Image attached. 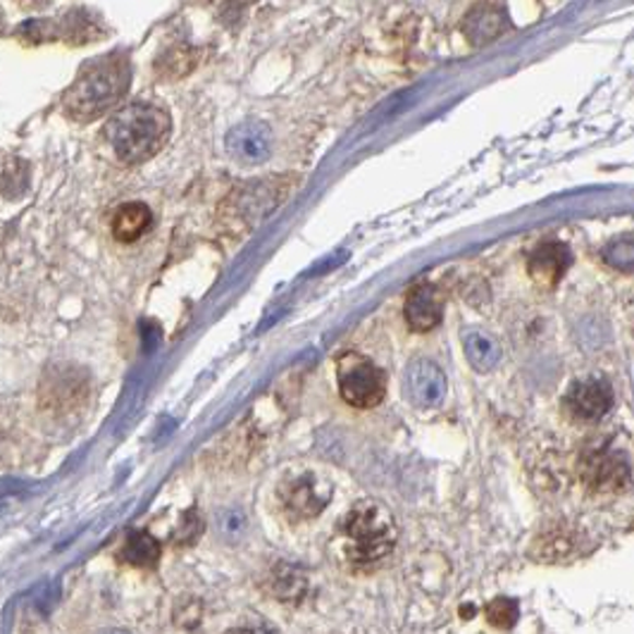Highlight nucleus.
I'll use <instances>...</instances> for the list:
<instances>
[{
    "instance_id": "1",
    "label": "nucleus",
    "mask_w": 634,
    "mask_h": 634,
    "mask_svg": "<svg viewBox=\"0 0 634 634\" xmlns=\"http://www.w3.org/2000/svg\"><path fill=\"white\" fill-rule=\"evenodd\" d=\"M131 84V64L125 52H110L89 62L62 98L64 115L77 122H94L120 103Z\"/></svg>"
},
{
    "instance_id": "2",
    "label": "nucleus",
    "mask_w": 634,
    "mask_h": 634,
    "mask_svg": "<svg viewBox=\"0 0 634 634\" xmlns=\"http://www.w3.org/2000/svg\"><path fill=\"white\" fill-rule=\"evenodd\" d=\"M172 134V120L155 103H129L117 110L103 129L115 157L125 165H141L163 151Z\"/></svg>"
},
{
    "instance_id": "3",
    "label": "nucleus",
    "mask_w": 634,
    "mask_h": 634,
    "mask_svg": "<svg viewBox=\"0 0 634 634\" xmlns=\"http://www.w3.org/2000/svg\"><path fill=\"white\" fill-rule=\"evenodd\" d=\"M341 547L355 565H369L387 559L399 539L394 515L377 501H361L341 520Z\"/></svg>"
},
{
    "instance_id": "4",
    "label": "nucleus",
    "mask_w": 634,
    "mask_h": 634,
    "mask_svg": "<svg viewBox=\"0 0 634 634\" xmlns=\"http://www.w3.org/2000/svg\"><path fill=\"white\" fill-rule=\"evenodd\" d=\"M337 381L339 394L351 408L359 411H369L377 408L387 396V375L385 369L377 367L365 355L347 351L337 361Z\"/></svg>"
},
{
    "instance_id": "5",
    "label": "nucleus",
    "mask_w": 634,
    "mask_h": 634,
    "mask_svg": "<svg viewBox=\"0 0 634 634\" xmlns=\"http://www.w3.org/2000/svg\"><path fill=\"white\" fill-rule=\"evenodd\" d=\"M510 30L513 24L506 5L494 3V0H480L478 5H472L466 12L463 22H460V32L466 34L470 46L494 44L496 38H501Z\"/></svg>"
},
{
    "instance_id": "6",
    "label": "nucleus",
    "mask_w": 634,
    "mask_h": 634,
    "mask_svg": "<svg viewBox=\"0 0 634 634\" xmlns=\"http://www.w3.org/2000/svg\"><path fill=\"white\" fill-rule=\"evenodd\" d=\"M613 401H615V396L609 381L597 379V377L575 381L565 396L567 411H571L577 420H585V422L601 420L613 408Z\"/></svg>"
},
{
    "instance_id": "7",
    "label": "nucleus",
    "mask_w": 634,
    "mask_h": 634,
    "mask_svg": "<svg viewBox=\"0 0 634 634\" xmlns=\"http://www.w3.org/2000/svg\"><path fill=\"white\" fill-rule=\"evenodd\" d=\"M446 375L432 361H413L406 373V391L420 408H437L446 399Z\"/></svg>"
},
{
    "instance_id": "8",
    "label": "nucleus",
    "mask_w": 634,
    "mask_h": 634,
    "mask_svg": "<svg viewBox=\"0 0 634 634\" xmlns=\"http://www.w3.org/2000/svg\"><path fill=\"white\" fill-rule=\"evenodd\" d=\"M403 315L413 332H432L444 317V298L434 284H418L406 296Z\"/></svg>"
},
{
    "instance_id": "9",
    "label": "nucleus",
    "mask_w": 634,
    "mask_h": 634,
    "mask_svg": "<svg viewBox=\"0 0 634 634\" xmlns=\"http://www.w3.org/2000/svg\"><path fill=\"white\" fill-rule=\"evenodd\" d=\"M227 151L242 165L266 163L272 151L270 129L262 122H244L234 127L227 137Z\"/></svg>"
},
{
    "instance_id": "10",
    "label": "nucleus",
    "mask_w": 634,
    "mask_h": 634,
    "mask_svg": "<svg viewBox=\"0 0 634 634\" xmlns=\"http://www.w3.org/2000/svg\"><path fill=\"white\" fill-rule=\"evenodd\" d=\"M571 268V250L565 244L547 242L532 250L530 260H527V272H530L532 282L541 289H553L563 274Z\"/></svg>"
},
{
    "instance_id": "11",
    "label": "nucleus",
    "mask_w": 634,
    "mask_h": 634,
    "mask_svg": "<svg viewBox=\"0 0 634 634\" xmlns=\"http://www.w3.org/2000/svg\"><path fill=\"white\" fill-rule=\"evenodd\" d=\"M329 494H332V489L322 492V486L315 482L313 474H301L282 489V501L286 510L296 518H310V515H317L325 508Z\"/></svg>"
},
{
    "instance_id": "12",
    "label": "nucleus",
    "mask_w": 634,
    "mask_h": 634,
    "mask_svg": "<svg viewBox=\"0 0 634 634\" xmlns=\"http://www.w3.org/2000/svg\"><path fill=\"white\" fill-rule=\"evenodd\" d=\"M583 478L589 486L606 492V489H618L620 484L630 482V468L623 460L615 458L609 451H591L583 460Z\"/></svg>"
},
{
    "instance_id": "13",
    "label": "nucleus",
    "mask_w": 634,
    "mask_h": 634,
    "mask_svg": "<svg viewBox=\"0 0 634 634\" xmlns=\"http://www.w3.org/2000/svg\"><path fill=\"white\" fill-rule=\"evenodd\" d=\"M151 224H153L151 208L146 203L134 201V203H125L115 210L110 230H113V236L117 242L134 244L151 230Z\"/></svg>"
},
{
    "instance_id": "14",
    "label": "nucleus",
    "mask_w": 634,
    "mask_h": 634,
    "mask_svg": "<svg viewBox=\"0 0 634 634\" xmlns=\"http://www.w3.org/2000/svg\"><path fill=\"white\" fill-rule=\"evenodd\" d=\"M161 541L149 532H131L120 551V559L134 567H155L161 561Z\"/></svg>"
},
{
    "instance_id": "15",
    "label": "nucleus",
    "mask_w": 634,
    "mask_h": 634,
    "mask_svg": "<svg viewBox=\"0 0 634 634\" xmlns=\"http://www.w3.org/2000/svg\"><path fill=\"white\" fill-rule=\"evenodd\" d=\"M463 343H466L468 361L472 363L474 369H480V373H489V369H492L501 359L498 343L486 332H468Z\"/></svg>"
},
{
    "instance_id": "16",
    "label": "nucleus",
    "mask_w": 634,
    "mask_h": 634,
    "mask_svg": "<svg viewBox=\"0 0 634 634\" xmlns=\"http://www.w3.org/2000/svg\"><path fill=\"white\" fill-rule=\"evenodd\" d=\"M486 620L492 623L494 627H501V630H510L515 623H518V618H520V606L515 599H506V597H498L494 601H489L486 603Z\"/></svg>"
},
{
    "instance_id": "17",
    "label": "nucleus",
    "mask_w": 634,
    "mask_h": 634,
    "mask_svg": "<svg viewBox=\"0 0 634 634\" xmlns=\"http://www.w3.org/2000/svg\"><path fill=\"white\" fill-rule=\"evenodd\" d=\"M606 262L613 266L620 272H632V258H634V250H632V236L625 234L623 239H615L609 248H606Z\"/></svg>"
}]
</instances>
